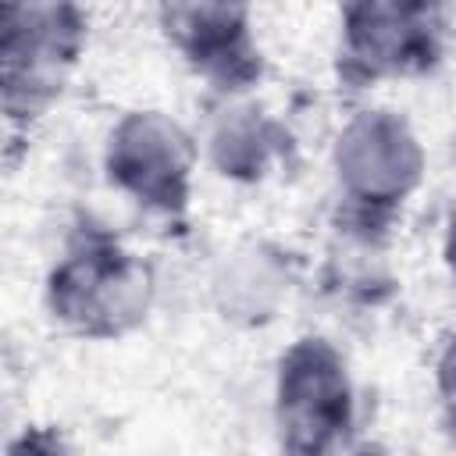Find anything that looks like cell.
I'll use <instances>...</instances> for the list:
<instances>
[{"label": "cell", "mask_w": 456, "mask_h": 456, "mask_svg": "<svg viewBox=\"0 0 456 456\" xmlns=\"http://www.w3.org/2000/svg\"><path fill=\"white\" fill-rule=\"evenodd\" d=\"M68 18L64 7H4V103L11 121L43 107L64 64H71L78 25Z\"/></svg>", "instance_id": "cell-1"}]
</instances>
